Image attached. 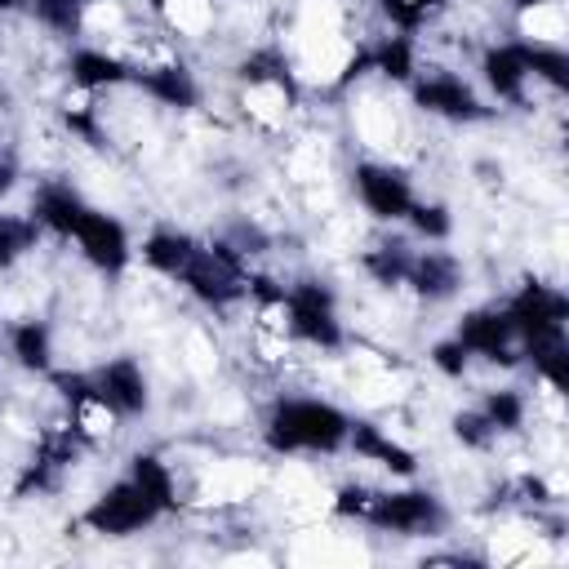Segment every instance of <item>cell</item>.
I'll list each match as a JSON object with an SVG mask.
<instances>
[{
	"label": "cell",
	"instance_id": "d6986e66",
	"mask_svg": "<svg viewBox=\"0 0 569 569\" xmlns=\"http://www.w3.org/2000/svg\"><path fill=\"white\" fill-rule=\"evenodd\" d=\"M365 62H369V76H378L382 84L391 89H405L413 76H418V36H405V31H387L378 40L365 44Z\"/></svg>",
	"mask_w": 569,
	"mask_h": 569
},
{
	"label": "cell",
	"instance_id": "9c48e42d",
	"mask_svg": "<svg viewBox=\"0 0 569 569\" xmlns=\"http://www.w3.org/2000/svg\"><path fill=\"white\" fill-rule=\"evenodd\" d=\"M453 338L467 347L471 360H485L493 369H516L520 365V347H516V329L502 311V302H485V307H467L453 325Z\"/></svg>",
	"mask_w": 569,
	"mask_h": 569
},
{
	"label": "cell",
	"instance_id": "52a82bcc",
	"mask_svg": "<svg viewBox=\"0 0 569 569\" xmlns=\"http://www.w3.org/2000/svg\"><path fill=\"white\" fill-rule=\"evenodd\" d=\"M124 58L133 62L129 89H138V93L151 98L156 107H169V111H196V107H200L204 89H200L196 71H191L178 53H169L164 44L142 49V53H124Z\"/></svg>",
	"mask_w": 569,
	"mask_h": 569
},
{
	"label": "cell",
	"instance_id": "3957f363",
	"mask_svg": "<svg viewBox=\"0 0 569 569\" xmlns=\"http://www.w3.org/2000/svg\"><path fill=\"white\" fill-rule=\"evenodd\" d=\"M298 76L284 53V44H258L236 62V107L249 129L258 133H284L298 111Z\"/></svg>",
	"mask_w": 569,
	"mask_h": 569
},
{
	"label": "cell",
	"instance_id": "5bb4252c",
	"mask_svg": "<svg viewBox=\"0 0 569 569\" xmlns=\"http://www.w3.org/2000/svg\"><path fill=\"white\" fill-rule=\"evenodd\" d=\"M462 280H467V271H462V258H458L453 249H445V244H422V249H413L405 289H409L418 302L436 307V302L458 298V293H462Z\"/></svg>",
	"mask_w": 569,
	"mask_h": 569
},
{
	"label": "cell",
	"instance_id": "484cf974",
	"mask_svg": "<svg viewBox=\"0 0 569 569\" xmlns=\"http://www.w3.org/2000/svg\"><path fill=\"white\" fill-rule=\"evenodd\" d=\"M40 240H44V231L31 213H4L0 209V271H13L22 258H31Z\"/></svg>",
	"mask_w": 569,
	"mask_h": 569
},
{
	"label": "cell",
	"instance_id": "ac0fdd59",
	"mask_svg": "<svg viewBox=\"0 0 569 569\" xmlns=\"http://www.w3.org/2000/svg\"><path fill=\"white\" fill-rule=\"evenodd\" d=\"M196 249H200V240L191 231H182V227H151L142 236V244H133V258H142L147 271H156V276L178 284V276L187 271Z\"/></svg>",
	"mask_w": 569,
	"mask_h": 569
},
{
	"label": "cell",
	"instance_id": "7402d4cb",
	"mask_svg": "<svg viewBox=\"0 0 569 569\" xmlns=\"http://www.w3.org/2000/svg\"><path fill=\"white\" fill-rule=\"evenodd\" d=\"M124 476L164 511V516H178L182 511V489H178V471L160 458V453H133Z\"/></svg>",
	"mask_w": 569,
	"mask_h": 569
},
{
	"label": "cell",
	"instance_id": "4316f807",
	"mask_svg": "<svg viewBox=\"0 0 569 569\" xmlns=\"http://www.w3.org/2000/svg\"><path fill=\"white\" fill-rule=\"evenodd\" d=\"M520 44H525L533 84H542L556 98L569 93V53H565V44H533V40H520Z\"/></svg>",
	"mask_w": 569,
	"mask_h": 569
},
{
	"label": "cell",
	"instance_id": "6da1fadb",
	"mask_svg": "<svg viewBox=\"0 0 569 569\" xmlns=\"http://www.w3.org/2000/svg\"><path fill=\"white\" fill-rule=\"evenodd\" d=\"M329 516L351 520L373 533H387V538H445V529H449L445 498L422 485L378 489L365 480H347L329 493Z\"/></svg>",
	"mask_w": 569,
	"mask_h": 569
},
{
	"label": "cell",
	"instance_id": "4fadbf2b",
	"mask_svg": "<svg viewBox=\"0 0 569 569\" xmlns=\"http://www.w3.org/2000/svg\"><path fill=\"white\" fill-rule=\"evenodd\" d=\"M67 84L84 89V93H116V89H129L133 80V62L120 53V49H107V44H71L67 49Z\"/></svg>",
	"mask_w": 569,
	"mask_h": 569
},
{
	"label": "cell",
	"instance_id": "30bf717a",
	"mask_svg": "<svg viewBox=\"0 0 569 569\" xmlns=\"http://www.w3.org/2000/svg\"><path fill=\"white\" fill-rule=\"evenodd\" d=\"M71 244H76V253L84 258V267H93L98 276H120V271L133 262V236H129V227H124L116 213L98 209V204L84 209V218H80Z\"/></svg>",
	"mask_w": 569,
	"mask_h": 569
},
{
	"label": "cell",
	"instance_id": "44dd1931",
	"mask_svg": "<svg viewBox=\"0 0 569 569\" xmlns=\"http://www.w3.org/2000/svg\"><path fill=\"white\" fill-rule=\"evenodd\" d=\"M147 4H151V18L173 40H204L218 27V4L213 0H147Z\"/></svg>",
	"mask_w": 569,
	"mask_h": 569
},
{
	"label": "cell",
	"instance_id": "d6a6232c",
	"mask_svg": "<svg viewBox=\"0 0 569 569\" xmlns=\"http://www.w3.org/2000/svg\"><path fill=\"white\" fill-rule=\"evenodd\" d=\"M533 4H542V0H507L511 13H525V9H533Z\"/></svg>",
	"mask_w": 569,
	"mask_h": 569
},
{
	"label": "cell",
	"instance_id": "cb8c5ba5",
	"mask_svg": "<svg viewBox=\"0 0 569 569\" xmlns=\"http://www.w3.org/2000/svg\"><path fill=\"white\" fill-rule=\"evenodd\" d=\"M102 93H84V89H67V98L58 102V120L71 138L89 142V147H102V107H98Z\"/></svg>",
	"mask_w": 569,
	"mask_h": 569
},
{
	"label": "cell",
	"instance_id": "f1b7e54d",
	"mask_svg": "<svg viewBox=\"0 0 569 569\" xmlns=\"http://www.w3.org/2000/svg\"><path fill=\"white\" fill-rule=\"evenodd\" d=\"M516 31H520V40H533V44H565V4L542 0L525 13H516Z\"/></svg>",
	"mask_w": 569,
	"mask_h": 569
},
{
	"label": "cell",
	"instance_id": "4dcf8cb0",
	"mask_svg": "<svg viewBox=\"0 0 569 569\" xmlns=\"http://www.w3.org/2000/svg\"><path fill=\"white\" fill-rule=\"evenodd\" d=\"M427 365H431L445 382H462L467 369H471V356H467V347L449 333V338H436V342L427 347Z\"/></svg>",
	"mask_w": 569,
	"mask_h": 569
},
{
	"label": "cell",
	"instance_id": "277c9868",
	"mask_svg": "<svg viewBox=\"0 0 569 569\" xmlns=\"http://www.w3.org/2000/svg\"><path fill=\"white\" fill-rule=\"evenodd\" d=\"M284 325H289V338L311 347V351H342L347 347L338 293L320 276H298L284 284Z\"/></svg>",
	"mask_w": 569,
	"mask_h": 569
},
{
	"label": "cell",
	"instance_id": "f546056e",
	"mask_svg": "<svg viewBox=\"0 0 569 569\" xmlns=\"http://www.w3.org/2000/svg\"><path fill=\"white\" fill-rule=\"evenodd\" d=\"M449 431H453V440L467 449V453H489L502 436L489 427V418L480 413V405H467V409H458L453 418H449Z\"/></svg>",
	"mask_w": 569,
	"mask_h": 569
},
{
	"label": "cell",
	"instance_id": "ffe728a7",
	"mask_svg": "<svg viewBox=\"0 0 569 569\" xmlns=\"http://www.w3.org/2000/svg\"><path fill=\"white\" fill-rule=\"evenodd\" d=\"M360 271L378 284V289H405L409 262H413V240L409 236H378L369 249H360Z\"/></svg>",
	"mask_w": 569,
	"mask_h": 569
},
{
	"label": "cell",
	"instance_id": "9a60e30c",
	"mask_svg": "<svg viewBox=\"0 0 569 569\" xmlns=\"http://www.w3.org/2000/svg\"><path fill=\"white\" fill-rule=\"evenodd\" d=\"M347 449H351L360 462H369V467H378V471H387V476H396V480H413L418 467H422L418 453H413L400 436H391V427H382V422H373V418H351Z\"/></svg>",
	"mask_w": 569,
	"mask_h": 569
},
{
	"label": "cell",
	"instance_id": "603a6c76",
	"mask_svg": "<svg viewBox=\"0 0 569 569\" xmlns=\"http://www.w3.org/2000/svg\"><path fill=\"white\" fill-rule=\"evenodd\" d=\"M529 409H533V400L520 387H489L480 396V413L489 418V427L498 436H520L529 427Z\"/></svg>",
	"mask_w": 569,
	"mask_h": 569
},
{
	"label": "cell",
	"instance_id": "e0dca14e",
	"mask_svg": "<svg viewBox=\"0 0 569 569\" xmlns=\"http://www.w3.org/2000/svg\"><path fill=\"white\" fill-rule=\"evenodd\" d=\"M4 356L22 369V373H36L44 378L53 369V356H58V342H53V325L40 320V316H22L4 329Z\"/></svg>",
	"mask_w": 569,
	"mask_h": 569
},
{
	"label": "cell",
	"instance_id": "836d02e7",
	"mask_svg": "<svg viewBox=\"0 0 569 569\" xmlns=\"http://www.w3.org/2000/svg\"><path fill=\"white\" fill-rule=\"evenodd\" d=\"M0 360H4V338H0Z\"/></svg>",
	"mask_w": 569,
	"mask_h": 569
},
{
	"label": "cell",
	"instance_id": "d4e9b609",
	"mask_svg": "<svg viewBox=\"0 0 569 569\" xmlns=\"http://www.w3.org/2000/svg\"><path fill=\"white\" fill-rule=\"evenodd\" d=\"M405 227H409V240H418V244H449V236H453V209L445 200L413 196V204L405 213Z\"/></svg>",
	"mask_w": 569,
	"mask_h": 569
},
{
	"label": "cell",
	"instance_id": "1f68e13d",
	"mask_svg": "<svg viewBox=\"0 0 569 569\" xmlns=\"http://www.w3.org/2000/svg\"><path fill=\"white\" fill-rule=\"evenodd\" d=\"M27 9H31V0H0V22L13 13H27Z\"/></svg>",
	"mask_w": 569,
	"mask_h": 569
},
{
	"label": "cell",
	"instance_id": "8992f818",
	"mask_svg": "<svg viewBox=\"0 0 569 569\" xmlns=\"http://www.w3.org/2000/svg\"><path fill=\"white\" fill-rule=\"evenodd\" d=\"M164 511L129 480V476H116L107 489H98L89 498V507L80 511V525L93 533V538H133L151 525H160Z\"/></svg>",
	"mask_w": 569,
	"mask_h": 569
},
{
	"label": "cell",
	"instance_id": "7a4b0ae2",
	"mask_svg": "<svg viewBox=\"0 0 569 569\" xmlns=\"http://www.w3.org/2000/svg\"><path fill=\"white\" fill-rule=\"evenodd\" d=\"M351 413L325 396H276L262 413V449L276 458H333L347 449Z\"/></svg>",
	"mask_w": 569,
	"mask_h": 569
},
{
	"label": "cell",
	"instance_id": "83f0119b",
	"mask_svg": "<svg viewBox=\"0 0 569 569\" xmlns=\"http://www.w3.org/2000/svg\"><path fill=\"white\" fill-rule=\"evenodd\" d=\"M373 4H378V13H382L387 31L418 36V31H427V27L445 13L449 0H373Z\"/></svg>",
	"mask_w": 569,
	"mask_h": 569
},
{
	"label": "cell",
	"instance_id": "ba28073f",
	"mask_svg": "<svg viewBox=\"0 0 569 569\" xmlns=\"http://www.w3.org/2000/svg\"><path fill=\"white\" fill-rule=\"evenodd\" d=\"M351 196H356V204L373 222L396 227V222H405V213H409V204H413L418 191H413V178L396 160L365 156V160L351 164Z\"/></svg>",
	"mask_w": 569,
	"mask_h": 569
},
{
	"label": "cell",
	"instance_id": "7c38bea8",
	"mask_svg": "<svg viewBox=\"0 0 569 569\" xmlns=\"http://www.w3.org/2000/svg\"><path fill=\"white\" fill-rule=\"evenodd\" d=\"M89 378H93L98 396H102L124 422H129V418H142V413L151 409V378H147L142 360H133V356H111V360L93 365Z\"/></svg>",
	"mask_w": 569,
	"mask_h": 569
},
{
	"label": "cell",
	"instance_id": "8fae6325",
	"mask_svg": "<svg viewBox=\"0 0 569 569\" xmlns=\"http://www.w3.org/2000/svg\"><path fill=\"white\" fill-rule=\"evenodd\" d=\"M476 71H480V84L507 102V107H529V93L538 89L533 76H529V58H525V44L520 40H493L480 49L476 58Z\"/></svg>",
	"mask_w": 569,
	"mask_h": 569
},
{
	"label": "cell",
	"instance_id": "2e32d148",
	"mask_svg": "<svg viewBox=\"0 0 569 569\" xmlns=\"http://www.w3.org/2000/svg\"><path fill=\"white\" fill-rule=\"evenodd\" d=\"M84 209H89V200L80 196V187H71L67 178H40L36 191H31V209L27 213L40 222L44 236L71 240L80 218H84Z\"/></svg>",
	"mask_w": 569,
	"mask_h": 569
},
{
	"label": "cell",
	"instance_id": "5b68a950",
	"mask_svg": "<svg viewBox=\"0 0 569 569\" xmlns=\"http://www.w3.org/2000/svg\"><path fill=\"white\" fill-rule=\"evenodd\" d=\"M405 89H409L413 111L445 120V124H480L493 116V107L480 98V89L449 67H418V76Z\"/></svg>",
	"mask_w": 569,
	"mask_h": 569
}]
</instances>
